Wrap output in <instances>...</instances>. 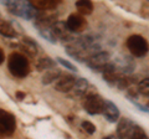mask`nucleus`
<instances>
[{
	"mask_svg": "<svg viewBox=\"0 0 149 139\" xmlns=\"http://www.w3.org/2000/svg\"><path fill=\"white\" fill-rule=\"evenodd\" d=\"M37 31H39L41 38L45 39L46 41H49V42H51V44L57 42V40H56L54 32H52V30H51V27H37Z\"/></svg>",
	"mask_w": 149,
	"mask_h": 139,
	"instance_id": "412c9836",
	"label": "nucleus"
},
{
	"mask_svg": "<svg viewBox=\"0 0 149 139\" xmlns=\"http://www.w3.org/2000/svg\"><path fill=\"white\" fill-rule=\"evenodd\" d=\"M16 129V118L13 113L5 109H0V134L10 137Z\"/></svg>",
	"mask_w": 149,
	"mask_h": 139,
	"instance_id": "20e7f679",
	"label": "nucleus"
},
{
	"mask_svg": "<svg viewBox=\"0 0 149 139\" xmlns=\"http://www.w3.org/2000/svg\"><path fill=\"white\" fill-rule=\"evenodd\" d=\"M88 88H90V82H88V80L87 78L80 77V78H76V81H74L72 92L76 96H85Z\"/></svg>",
	"mask_w": 149,
	"mask_h": 139,
	"instance_id": "f3484780",
	"label": "nucleus"
},
{
	"mask_svg": "<svg viewBox=\"0 0 149 139\" xmlns=\"http://www.w3.org/2000/svg\"><path fill=\"white\" fill-rule=\"evenodd\" d=\"M4 61H5V54H4V50L0 47V65H3Z\"/></svg>",
	"mask_w": 149,
	"mask_h": 139,
	"instance_id": "a878e982",
	"label": "nucleus"
},
{
	"mask_svg": "<svg viewBox=\"0 0 149 139\" xmlns=\"http://www.w3.org/2000/svg\"><path fill=\"white\" fill-rule=\"evenodd\" d=\"M102 77H103V80L108 83L109 86H116L117 85V82L119 80V77L122 76L120 73L116 70V67L113 66V63L109 62L107 63L106 66L102 68Z\"/></svg>",
	"mask_w": 149,
	"mask_h": 139,
	"instance_id": "9d476101",
	"label": "nucleus"
},
{
	"mask_svg": "<svg viewBox=\"0 0 149 139\" xmlns=\"http://www.w3.org/2000/svg\"><path fill=\"white\" fill-rule=\"evenodd\" d=\"M16 97H17L19 101H22V99L25 98V93H24V92H20V91H19V92H16Z\"/></svg>",
	"mask_w": 149,
	"mask_h": 139,
	"instance_id": "bb28decb",
	"label": "nucleus"
},
{
	"mask_svg": "<svg viewBox=\"0 0 149 139\" xmlns=\"http://www.w3.org/2000/svg\"><path fill=\"white\" fill-rule=\"evenodd\" d=\"M109 60H111V55L109 52L107 51H100L95 55H92L86 61L87 67H90L92 71H96V72H101L102 68H103L107 63H109Z\"/></svg>",
	"mask_w": 149,
	"mask_h": 139,
	"instance_id": "423d86ee",
	"label": "nucleus"
},
{
	"mask_svg": "<svg viewBox=\"0 0 149 139\" xmlns=\"http://www.w3.org/2000/svg\"><path fill=\"white\" fill-rule=\"evenodd\" d=\"M74 6H76L78 14L82 16L91 15L93 11V4L90 0H78V1H76V4H74Z\"/></svg>",
	"mask_w": 149,
	"mask_h": 139,
	"instance_id": "aec40b11",
	"label": "nucleus"
},
{
	"mask_svg": "<svg viewBox=\"0 0 149 139\" xmlns=\"http://www.w3.org/2000/svg\"><path fill=\"white\" fill-rule=\"evenodd\" d=\"M81 127L85 129V132L88 133V134H95L96 131H97L96 126L92 122H90V120H83V122L81 123Z\"/></svg>",
	"mask_w": 149,
	"mask_h": 139,
	"instance_id": "393cba45",
	"label": "nucleus"
},
{
	"mask_svg": "<svg viewBox=\"0 0 149 139\" xmlns=\"http://www.w3.org/2000/svg\"><path fill=\"white\" fill-rule=\"evenodd\" d=\"M74 81H76V78L72 75H65V76L61 75L55 83V90L61 92V93H67V92L72 91Z\"/></svg>",
	"mask_w": 149,
	"mask_h": 139,
	"instance_id": "f8f14e48",
	"label": "nucleus"
},
{
	"mask_svg": "<svg viewBox=\"0 0 149 139\" xmlns=\"http://www.w3.org/2000/svg\"><path fill=\"white\" fill-rule=\"evenodd\" d=\"M112 63H113V66L120 75H124V76H128L129 73L134 72V70H136V63L128 56L117 57L114 60V62H112Z\"/></svg>",
	"mask_w": 149,
	"mask_h": 139,
	"instance_id": "6e6552de",
	"label": "nucleus"
},
{
	"mask_svg": "<svg viewBox=\"0 0 149 139\" xmlns=\"http://www.w3.org/2000/svg\"><path fill=\"white\" fill-rule=\"evenodd\" d=\"M102 139H116V137H114V136H107V137L102 138Z\"/></svg>",
	"mask_w": 149,
	"mask_h": 139,
	"instance_id": "cd10ccee",
	"label": "nucleus"
},
{
	"mask_svg": "<svg viewBox=\"0 0 149 139\" xmlns=\"http://www.w3.org/2000/svg\"><path fill=\"white\" fill-rule=\"evenodd\" d=\"M134 124L129 118H120L117 124V138L118 139H129L133 132Z\"/></svg>",
	"mask_w": 149,
	"mask_h": 139,
	"instance_id": "1a4fd4ad",
	"label": "nucleus"
},
{
	"mask_svg": "<svg viewBox=\"0 0 149 139\" xmlns=\"http://www.w3.org/2000/svg\"><path fill=\"white\" fill-rule=\"evenodd\" d=\"M51 30H52L54 32V35H55V38L56 40H63V41H67L72 38V35H71V32L68 31L67 29V26H66V22L65 21H56L55 24L51 26Z\"/></svg>",
	"mask_w": 149,
	"mask_h": 139,
	"instance_id": "ddd939ff",
	"label": "nucleus"
},
{
	"mask_svg": "<svg viewBox=\"0 0 149 139\" xmlns=\"http://www.w3.org/2000/svg\"><path fill=\"white\" fill-rule=\"evenodd\" d=\"M8 68L13 76L24 78L30 73L29 60L20 52H11L8 57Z\"/></svg>",
	"mask_w": 149,
	"mask_h": 139,
	"instance_id": "f257e3e1",
	"label": "nucleus"
},
{
	"mask_svg": "<svg viewBox=\"0 0 149 139\" xmlns=\"http://www.w3.org/2000/svg\"><path fill=\"white\" fill-rule=\"evenodd\" d=\"M125 46L134 57H144L148 54V42L147 39L142 35H130L125 41Z\"/></svg>",
	"mask_w": 149,
	"mask_h": 139,
	"instance_id": "7ed1b4c3",
	"label": "nucleus"
},
{
	"mask_svg": "<svg viewBox=\"0 0 149 139\" xmlns=\"http://www.w3.org/2000/svg\"><path fill=\"white\" fill-rule=\"evenodd\" d=\"M65 22L71 34H80L87 29V20L80 14H71Z\"/></svg>",
	"mask_w": 149,
	"mask_h": 139,
	"instance_id": "0eeeda50",
	"label": "nucleus"
},
{
	"mask_svg": "<svg viewBox=\"0 0 149 139\" xmlns=\"http://www.w3.org/2000/svg\"><path fill=\"white\" fill-rule=\"evenodd\" d=\"M102 114L104 115V118L108 120L109 123H114L119 119V108L116 106L113 102H111L109 99H104V104H103V111H102Z\"/></svg>",
	"mask_w": 149,
	"mask_h": 139,
	"instance_id": "9b49d317",
	"label": "nucleus"
},
{
	"mask_svg": "<svg viewBox=\"0 0 149 139\" xmlns=\"http://www.w3.org/2000/svg\"><path fill=\"white\" fill-rule=\"evenodd\" d=\"M137 90H138V93L148 97V95H149V80H148V77H146L144 80H142L138 83Z\"/></svg>",
	"mask_w": 149,
	"mask_h": 139,
	"instance_id": "5701e85b",
	"label": "nucleus"
},
{
	"mask_svg": "<svg viewBox=\"0 0 149 139\" xmlns=\"http://www.w3.org/2000/svg\"><path fill=\"white\" fill-rule=\"evenodd\" d=\"M55 66H56V61L52 60L51 57H49V56L40 57L35 63L36 70L37 71H40V72L49 71V70H51V68H55Z\"/></svg>",
	"mask_w": 149,
	"mask_h": 139,
	"instance_id": "6ab92c4d",
	"label": "nucleus"
},
{
	"mask_svg": "<svg viewBox=\"0 0 149 139\" xmlns=\"http://www.w3.org/2000/svg\"><path fill=\"white\" fill-rule=\"evenodd\" d=\"M29 4L37 11H52L58 6L57 0H31Z\"/></svg>",
	"mask_w": 149,
	"mask_h": 139,
	"instance_id": "4468645a",
	"label": "nucleus"
},
{
	"mask_svg": "<svg viewBox=\"0 0 149 139\" xmlns=\"http://www.w3.org/2000/svg\"><path fill=\"white\" fill-rule=\"evenodd\" d=\"M3 4L6 6L10 14L19 17H22L25 20H34L37 15V13H39L30 5L29 1L25 3V1H13V0H9V1H4Z\"/></svg>",
	"mask_w": 149,
	"mask_h": 139,
	"instance_id": "f03ea898",
	"label": "nucleus"
},
{
	"mask_svg": "<svg viewBox=\"0 0 149 139\" xmlns=\"http://www.w3.org/2000/svg\"><path fill=\"white\" fill-rule=\"evenodd\" d=\"M19 49L27 55V56H35L37 54V50H39V45H37L36 41H34L29 36H25L21 40V44L19 45Z\"/></svg>",
	"mask_w": 149,
	"mask_h": 139,
	"instance_id": "2eb2a0df",
	"label": "nucleus"
},
{
	"mask_svg": "<svg viewBox=\"0 0 149 139\" xmlns=\"http://www.w3.org/2000/svg\"><path fill=\"white\" fill-rule=\"evenodd\" d=\"M129 139H148V136H147V133L144 132L143 128H141L139 126H134L133 132L130 134Z\"/></svg>",
	"mask_w": 149,
	"mask_h": 139,
	"instance_id": "4be33fe9",
	"label": "nucleus"
},
{
	"mask_svg": "<svg viewBox=\"0 0 149 139\" xmlns=\"http://www.w3.org/2000/svg\"><path fill=\"white\" fill-rule=\"evenodd\" d=\"M60 76H61V70L57 67L51 68L42 75V77H41V83H42V85H51V83H54L55 81H57Z\"/></svg>",
	"mask_w": 149,
	"mask_h": 139,
	"instance_id": "a211bd4d",
	"label": "nucleus"
},
{
	"mask_svg": "<svg viewBox=\"0 0 149 139\" xmlns=\"http://www.w3.org/2000/svg\"><path fill=\"white\" fill-rule=\"evenodd\" d=\"M0 35H3L4 38H8V39L17 38V32L15 30V27L13 26V24L9 22L8 20H3V19H0Z\"/></svg>",
	"mask_w": 149,
	"mask_h": 139,
	"instance_id": "dca6fc26",
	"label": "nucleus"
},
{
	"mask_svg": "<svg viewBox=\"0 0 149 139\" xmlns=\"http://www.w3.org/2000/svg\"><path fill=\"white\" fill-rule=\"evenodd\" d=\"M103 104H104V99L97 93L87 95L85 97V101H83V108L91 115L101 114L102 111H103Z\"/></svg>",
	"mask_w": 149,
	"mask_h": 139,
	"instance_id": "39448f33",
	"label": "nucleus"
},
{
	"mask_svg": "<svg viewBox=\"0 0 149 139\" xmlns=\"http://www.w3.org/2000/svg\"><path fill=\"white\" fill-rule=\"evenodd\" d=\"M56 62H58L60 65H62L65 68L70 70V71H73V72H77V71H78V68L74 66V65H73L71 61H67V60H65V58H62V57H57V58H56Z\"/></svg>",
	"mask_w": 149,
	"mask_h": 139,
	"instance_id": "b1692460",
	"label": "nucleus"
}]
</instances>
